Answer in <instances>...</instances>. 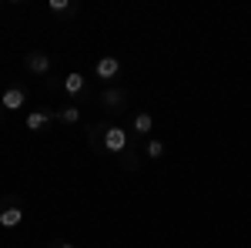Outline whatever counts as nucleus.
<instances>
[{
    "label": "nucleus",
    "instance_id": "1",
    "mask_svg": "<svg viewBox=\"0 0 251 248\" xmlns=\"http://www.w3.org/2000/svg\"><path fill=\"white\" fill-rule=\"evenodd\" d=\"M100 144H104V151L121 154L124 148H127V131H124V128H117V124H111V128H104V131H100Z\"/></svg>",
    "mask_w": 251,
    "mask_h": 248
},
{
    "label": "nucleus",
    "instance_id": "2",
    "mask_svg": "<svg viewBox=\"0 0 251 248\" xmlns=\"http://www.w3.org/2000/svg\"><path fill=\"white\" fill-rule=\"evenodd\" d=\"M24 101H27V94H24V87H7V91L0 94V108L14 114V111H20V108H24Z\"/></svg>",
    "mask_w": 251,
    "mask_h": 248
},
{
    "label": "nucleus",
    "instance_id": "3",
    "mask_svg": "<svg viewBox=\"0 0 251 248\" xmlns=\"http://www.w3.org/2000/svg\"><path fill=\"white\" fill-rule=\"evenodd\" d=\"M24 67H27L30 74H47V71H50V57H47V54H40V51H34V54H27V57H24Z\"/></svg>",
    "mask_w": 251,
    "mask_h": 248
},
{
    "label": "nucleus",
    "instance_id": "4",
    "mask_svg": "<svg viewBox=\"0 0 251 248\" xmlns=\"http://www.w3.org/2000/svg\"><path fill=\"white\" fill-rule=\"evenodd\" d=\"M117 74H121V60L117 57H100L97 60V77H100V81H114Z\"/></svg>",
    "mask_w": 251,
    "mask_h": 248
},
{
    "label": "nucleus",
    "instance_id": "5",
    "mask_svg": "<svg viewBox=\"0 0 251 248\" xmlns=\"http://www.w3.org/2000/svg\"><path fill=\"white\" fill-rule=\"evenodd\" d=\"M20 221H24V211H20L17 205H3V208H0V225H3V228H17Z\"/></svg>",
    "mask_w": 251,
    "mask_h": 248
},
{
    "label": "nucleus",
    "instance_id": "6",
    "mask_svg": "<svg viewBox=\"0 0 251 248\" xmlns=\"http://www.w3.org/2000/svg\"><path fill=\"white\" fill-rule=\"evenodd\" d=\"M50 117L54 114H47V111H30V114H27V128H30V131H40V128L50 124Z\"/></svg>",
    "mask_w": 251,
    "mask_h": 248
},
{
    "label": "nucleus",
    "instance_id": "7",
    "mask_svg": "<svg viewBox=\"0 0 251 248\" xmlns=\"http://www.w3.org/2000/svg\"><path fill=\"white\" fill-rule=\"evenodd\" d=\"M64 91H67V94H80V91H84V74L71 71V74L64 77Z\"/></svg>",
    "mask_w": 251,
    "mask_h": 248
},
{
    "label": "nucleus",
    "instance_id": "8",
    "mask_svg": "<svg viewBox=\"0 0 251 248\" xmlns=\"http://www.w3.org/2000/svg\"><path fill=\"white\" fill-rule=\"evenodd\" d=\"M134 131H137V134H151V131H154V117L148 114V111L134 114Z\"/></svg>",
    "mask_w": 251,
    "mask_h": 248
},
{
    "label": "nucleus",
    "instance_id": "9",
    "mask_svg": "<svg viewBox=\"0 0 251 248\" xmlns=\"http://www.w3.org/2000/svg\"><path fill=\"white\" fill-rule=\"evenodd\" d=\"M57 121H64V124H77V121H80V111H77V108H60V111H57Z\"/></svg>",
    "mask_w": 251,
    "mask_h": 248
},
{
    "label": "nucleus",
    "instance_id": "10",
    "mask_svg": "<svg viewBox=\"0 0 251 248\" xmlns=\"http://www.w3.org/2000/svg\"><path fill=\"white\" fill-rule=\"evenodd\" d=\"M104 104H124V91H114V87H107L104 94H100Z\"/></svg>",
    "mask_w": 251,
    "mask_h": 248
},
{
    "label": "nucleus",
    "instance_id": "11",
    "mask_svg": "<svg viewBox=\"0 0 251 248\" xmlns=\"http://www.w3.org/2000/svg\"><path fill=\"white\" fill-rule=\"evenodd\" d=\"M161 154H164V141L151 138V141H148V158H161Z\"/></svg>",
    "mask_w": 251,
    "mask_h": 248
},
{
    "label": "nucleus",
    "instance_id": "12",
    "mask_svg": "<svg viewBox=\"0 0 251 248\" xmlns=\"http://www.w3.org/2000/svg\"><path fill=\"white\" fill-rule=\"evenodd\" d=\"M47 7H50L54 14H67V10H71V3H67V0H50Z\"/></svg>",
    "mask_w": 251,
    "mask_h": 248
},
{
    "label": "nucleus",
    "instance_id": "13",
    "mask_svg": "<svg viewBox=\"0 0 251 248\" xmlns=\"http://www.w3.org/2000/svg\"><path fill=\"white\" fill-rule=\"evenodd\" d=\"M57 248H74V245H71V242H60V245Z\"/></svg>",
    "mask_w": 251,
    "mask_h": 248
}]
</instances>
